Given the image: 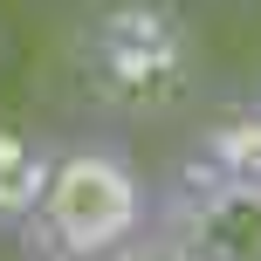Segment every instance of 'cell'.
Returning <instances> with one entry per match:
<instances>
[{"label":"cell","mask_w":261,"mask_h":261,"mask_svg":"<svg viewBox=\"0 0 261 261\" xmlns=\"http://www.w3.org/2000/svg\"><path fill=\"white\" fill-rule=\"evenodd\" d=\"M76 83L117 124H165L199 90V28L179 0H90L69 28Z\"/></svg>","instance_id":"6da1fadb"},{"label":"cell","mask_w":261,"mask_h":261,"mask_svg":"<svg viewBox=\"0 0 261 261\" xmlns=\"http://www.w3.org/2000/svg\"><path fill=\"white\" fill-rule=\"evenodd\" d=\"M158 213L151 179L138 158L110 138H62L35 220L21 227V248L35 261H110L124 241H138Z\"/></svg>","instance_id":"7a4b0ae2"},{"label":"cell","mask_w":261,"mask_h":261,"mask_svg":"<svg viewBox=\"0 0 261 261\" xmlns=\"http://www.w3.org/2000/svg\"><path fill=\"white\" fill-rule=\"evenodd\" d=\"M151 220L186 248V261H261V193L213 179L193 158L172 172Z\"/></svg>","instance_id":"3957f363"},{"label":"cell","mask_w":261,"mask_h":261,"mask_svg":"<svg viewBox=\"0 0 261 261\" xmlns=\"http://www.w3.org/2000/svg\"><path fill=\"white\" fill-rule=\"evenodd\" d=\"M193 165L213 172L227 186H248L261 193V96L248 103H220L206 124H199V144H193Z\"/></svg>","instance_id":"277c9868"},{"label":"cell","mask_w":261,"mask_h":261,"mask_svg":"<svg viewBox=\"0 0 261 261\" xmlns=\"http://www.w3.org/2000/svg\"><path fill=\"white\" fill-rule=\"evenodd\" d=\"M55 165V138L28 124H0V234H21L41 206V186Z\"/></svg>","instance_id":"5b68a950"},{"label":"cell","mask_w":261,"mask_h":261,"mask_svg":"<svg viewBox=\"0 0 261 261\" xmlns=\"http://www.w3.org/2000/svg\"><path fill=\"white\" fill-rule=\"evenodd\" d=\"M110 261H186V248H179V241H172V234H165V227H158V220H151V227H144V234H138V241H124V248H117V254H110Z\"/></svg>","instance_id":"8992f818"}]
</instances>
